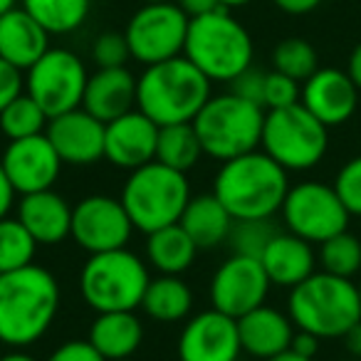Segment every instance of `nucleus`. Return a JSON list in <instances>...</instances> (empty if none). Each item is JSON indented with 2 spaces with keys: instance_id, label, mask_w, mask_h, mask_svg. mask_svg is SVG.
Instances as JSON below:
<instances>
[{
  "instance_id": "nucleus-30",
  "label": "nucleus",
  "mask_w": 361,
  "mask_h": 361,
  "mask_svg": "<svg viewBox=\"0 0 361 361\" xmlns=\"http://www.w3.org/2000/svg\"><path fill=\"white\" fill-rule=\"evenodd\" d=\"M203 156V146L191 124H171L159 129V144H156V161L169 169L186 173L198 164Z\"/></svg>"
},
{
  "instance_id": "nucleus-12",
  "label": "nucleus",
  "mask_w": 361,
  "mask_h": 361,
  "mask_svg": "<svg viewBox=\"0 0 361 361\" xmlns=\"http://www.w3.org/2000/svg\"><path fill=\"white\" fill-rule=\"evenodd\" d=\"M87 67L72 50L50 47L25 72V92L42 106L47 116L80 109L87 90Z\"/></svg>"
},
{
  "instance_id": "nucleus-31",
  "label": "nucleus",
  "mask_w": 361,
  "mask_h": 361,
  "mask_svg": "<svg viewBox=\"0 0 361 361\" xmlns=\"http://www.w3.org/2000/svg\"><path fill=\"white\" fill-rule=\"evenodd\" d=\"M47 124H50V116L42 111V106L27 92H23L18 99H13L0 111V131L11 141L45 134Z\"/></svg>"
},
{
  "instance_id": "nucleus-40",
  "label": "nucleus",
  "mask_w": 361,
  "mask_h": 361,
  "mask_svg": "<svg viewBox=\"0 0 361 361\" xmlns=\"http://www.w3.org/2000/svg\"><path fill=\"white\" fill-rule=\"evenodd\" d=\"M23 90H25L23 72L0 57V111L6 109L13 99H18L23 94Z\"/></svg>"
},
{
  "instance_id": "nucleus-25",
  "label": "nucleus",
  "mask_w": 361,
  "mask_h": 361,
  "mask_svg": "<svg viewBox=\"0 0 361 361\" xmlns=\"http://www.w3.org/2000/svg\"><path fill=\"white\" fill-rule=\"evenodd\" d=\"M87 341L106 361L131 359L144 341V326L134 312H102L92 322Z\"/></svg>"
},
{
  "instance_id": "nucleus-4",
  "label": "nucleus",
  "mask_w": 361,
  "mask_h": 361,
  "mask_svg": "<svg viewBox=\"0 0 361 361\" xmlns=\"http://www.w3.org/2000/svg\"><path fill=\"white\" fill-rule=\"evenodd\" d=\"M183 57L191 60L211 82L231 85L252 67L255 42L247 27L228 8H218L188 23Z\"/></svg>"
},
{
  "instance_id": "nucleus-35",
  "label": "nucleus",
  "mask_w": 361,
  "mask_h": 361,
  "mask_svg": "<svg viewBox=\"0 0 361 361\" xmlns=\"http://www.w3.org/2000/svg\"><path fill=\"white\" fill-rule=\"evenodd\" d=\"M277 228L270 221H235L233 231L228 235V245H231L233 255H245L257 257L260 260L265 247L277 235Z\"/></svg>"
},
{
  "instance_id": "nucleus-46",
  "label": "nucleus",
  "mask_w": 361,
  "mask_h": 361,
  "mask_svg": "<svg viewBox=\"0 0 361 361\" xmlns=\"http://www.w3.org/2000/svg\"><path fill=\"white\" fill-rule=\"evenodd\" d=\"M346 75L351 77V82L356 85V90L361 92V40L354 45L349 55V62H346Z\"/></svg>"
},
{
  "instance_id": "nucleus-28",
  "label": "nucleus",
  "mask_w": 361,
  "mask_h": 361,
  "mask_svg": "<svg viewBox=\"0 0 361 361\" xmlns=\"http://www.w3.org/2000/svg\"><path fill=\"white\" fill-rule=\"evenodd\" d=\"M141 310L161 324L186 319L193 310V292L180 275H159L149 282L141 300Z\"/></svg>"
},
{
  "instance_id": "nucleus-11",
  "label": "nucleus",
  "mask_w": 361,
  "mask_h": 361,
  "mask_svg": "<svg viewBox=\"0 0 361 361\" xmlns=\"http://www.w3.org/2000/svg\"><path fill=\"white\" fill-rule=\"evenodd\" d=\"M191 18L169 3H144L126 23L124 37L129 42L131 60L141 62L144 67L156 62L173 60L183 55Z\"/></svg>"
},
{
  "instance_id": "nucleus-52",
  "label": "nucleus",
  "mask_w": 361,
  "mask_h": 361,
  "mask_svg": "<svg viewBox=\"0 0 361 361\" xmlns=\"http://www.w3.org/2000/svg\"><path fill=\"white\" fill-rule=\"evenodd\" d=\"M141 3H169V0H141Z\"/></svg>"
},
{
  "instance_id": "nucleus-21",
  "label": "nucleus",
  "mask_w": 361,
  "mask_h": 361,
  "mask_svg": "<svg viewBox=\"0 0 361 361\" xmlns=\"http://www.w3.org/2000/svg\"><path fill=\"white\" fill-rule=\"evenodd\" d=\"M295 331L297 326L292 324L290 314L267 305H260L257 310L247 312L238 319L243 351L262 361L272 359L282 351H290Z\"/></svg>"
},
{
  "instance_id": "nucleus-18",
  "label": "nucleus",
  "mask_w": 361,
  "mask_h": 361,
  "mask_svg": "<svg viewBox=\"0 0 361 361\" xmlns=\"http://www.w3.org/2000/svg\"><path fill=\"white\" fill-rule=\"evenodd\" d=\"M359 94L356 85L346 70L336 67H319L307 82H302L300 104L310 111L312 116L322 121L326 129L341 126L354 116L359 106Z\"/></svg>"
},
{
  "instance_id": "nucleus-48",
  "label": "nucleus",
  "mask_w": 361,
  "mask_h": 361,
  "mask_svg": "<svg viewBox=\"0 0 361 361\" xmlns=\"http://www.w3.org/2000/svg\"><path fill=\"white\" fill-rule=\"evenodd\" d=\"M267 361H314V359H307V356H300V354H295V351H282V354L272 356V359H267Z\"/></svg>"
},
{
  "instance_id": "nucleus-36",
  "label": "nucleus",
  "mask_w": 361,
  "mask_h": 361,
  "mask_svg": "<svg viewBox=\"0 0 361 361\" xmlns=\"http://www.w3.org/2000/svg\"><path fill=\"white\" fill-rule=\"evenodd\" d=\"M334 191L349 216H361V154L349 159L334 176Z\"/></svg>"
},
{
  "instance_id": "nucleus-22",
  "label": "nucleus",
  "mask_w": 361,
  "mask_h": 361,
  "mask_svg": "<svg viewBox=\"0 0 361 361\" xmlns=\"http://www.w3.org/2000/svg\"><path fill=\"white\" fill-rule=\"evenodd\" d=\"M136 80L126 67H106L90 75L82 99V109L92 116L109 124L124 116L126 111L136 109Z\"/></svg>"
},
{
  "instance_id": "nucleus-8",
  "label": "nucleus",
  "mask_w": 361,
  "mask_h": 361,
  "mask_svg": "<svg viewBox=\"0 0 361 361\" xmlns=\"http://www.w3.org/2000/svg\"><path fill=\"white\" fill-rule=\"evenodd\" d=\"M262 124L265 109L233 92L211 97L193 119L203 154L216 161H231L255 151L262 139Z\"/></svg>"
},
{
  "instance_id": "nucleus-19",
  "label": "nucleus",
  "mask_w": 361,
  "mask_h": 361,
  "mask_svg": "<svg viewBox=\"0 0 361 361\" xmlns=\"http://www.w3.org/2000/svg\"><path fill=\"white\" fill-rule=\"evenodd\" d=\"M159 129L144 111L131 109L109 121L104 134V159L116 169L134 171L156 161Z\"/></svg>"
},
{
  "instance_id": "nucleus-47",
  "label": "nucleus",
  "mask_w": 361,
  "mask_h": 361,
  "mask_svg": "<svg viewBox=\"0 0 361 361\" xmlns=\"http://www.w3.org/2000/svg\"><path fill=\"white\" fill-rule=\"evenodd\" d=\"M341 339H344V346H346V351H349L351 359H361V322H356Z\"/></svg>"
},
{
  "instance_id": "nucleus-1",
  "label": "nucleus",
  "mask_w": 361,
  "mask_h": 361,
  "mask_svg": "<svg viewBox=\"0 0 361 361\" xmlns=\"http://www.w3.org/2000/svg\"><path fill=\"white\" fill-rule=\"evenodd\" d=\"M60 285L50 270L27 265L0 275V344L23 349L50 331L60 312Z\"/></svg>"
},
{
  "instance_id": "nucleus-44",
  "label": "nucleus",
  "mask_w": 361,
  "mask_h": 361,
  "mask_svg": "<svg viewBox=\"0 0 361 361\" xmlns=\"http://www.w3.org/2000/svg\"><path fill=\"white\" fill-rule=\"evenodd\" d=\"M16 196H18L16 188H13L6 169H3V164H0V221H3V218H8L13 203H16Z\"/></svg>"
},
{
  "instance_id": "nucleus-10",
  "label": "nucleus",
  "mask_w": 361,
  "mask_h": 361,
  "mask_svg": "<svg viewBox=\"0 0 361 361\" xmlns=\"http://www.w3.org/2000/svg\"><path fill=\"white\" fill-rule=\"evenodd\" d=\"M280 213L287 231L312 245H322L329 238L349 231L351 221L334 186L319 180H302L290 186Z\"/></svg>"
},
{
  "instance_id": "nucleus-2",
  "label": "nucleus",
  "mask_w": 361,
  "mask_h": 361,
  "mask_svg": "<svg viewBox=\"0 0 361 361\" xmlns=\"http://www.w3.org/2000/svg\"><path fill=\"white\" fill-rule=\"evenodd\" d=\"M287 191V171L257 149L223 161L213 178V193L235 221H270L282 211Z\"/></svg>"
},
{
  "instance_id": "nucleus-43",
  "label": "nucleus",
  "mask_w": 361,
  "mask_h": 361,
  "mask_svg": "<svg viewBox=\"0 0 361 361\" xmlns=\"http://www.w3.org/2000/svg\"><path fill=\"white\" fill-rule=\"evenodd\" d=\"M173 3L186 13L188 18H201V16H206V13H213V11H218V8H223L221 0H173Z\"/></svg>"
},
{
  "instance_id": "nucleus-14",
  "label": "nucleus",
  "mask_w": 361,
  "mask_h": 361,
  "mask_svg": "<svg viewBox=\"0 0 361 361\" xmlns=\"http://www.w3.org/2000/svg\"><path fill=\"white\" fill-rule=\"evenodd\" d=\"M270 285V277L257 257L231 255L211 277V305L213 310L240 319L265 305Z\"/></svg>"
},
{
  "instance_id": "nucleus-37",
  "label": "nucleus",
  "mask_w": 361,
  "mask_h": 361,
  "mask_svg": "<svg viewBox=\"0 0 361 361\" xmlns=\"http://www.w3.org/2000/svg\"><path fill=\"white\" fill-rule=\"evenodd\" d=\"M92 60L97 62V70L126 67V62L131 60V52L124 32H102L92 45Z\"/></svg>"
},
{
  "instance_id": "nucleus-9",
  "label": "nucleus",
  "mask_w": 361,
  "mask_h": 361,
  "mask_svg": "<svg viewBox=\"0 0 361 361\" xmlns=\"http://www.w3.org/2000/svg\"><path fill=\"white\" fill-rule=\"evenodd\" d=\"M260 146L287 173L310 171L326 156L329 129L302 104H292L265 111Z\"/></svg>"
},
{
  "instance_id": "nucleus-16",
  "label": "nucleus",
  "mask_w": 361,
  "mask_h": 361,
  "mask_svg": "<svg viewBox=\"0 0 361 361\" xmlns=\"http://www.w3.org/2000/svg\"><path fill=\"white\" fill-rule=\"evenodd\" d=\"M240 351L238 319L213 307L191 317L178 336L180 361H238Z\"/></svg>"
},
{
  "instance_id": "nucleus-3",
  "label": "nucleus",
  "mask_w": 361,
  "mask_h": 361,
  "mask_svg": "<svg viewBox=\"0 0 361 361\" xmlns=\"http://www.w3.org/2000/svg\"><path fill=\"white\" fill-rule=\"evenodd\" d=\"M213 82L186 57L149 65L136 80V109L156 126L191 124L203 109Z\"/></svg>"
},
{
  "instance_id": "nucleus-34",
  "label": "nucleus",
  "mask_w": 361,
  "mask_h": 361,
  "mask_svg": "<svg viewBox=\"0 0 361 361\" xmlns=\"http://www.w3.org/2000/svg\"><path fill=\"white\" fill-rule=\"evenodd\" d=\"M37 243L18 218L0 221V275L32 265Z\"/></svg>"
},
{
  "instance_id": "nucleus-23",
  "label": "nucleus",
  "mask_w": 361,
  "mask_h": 361,
  "mask_svg": "<svg viewBox=\"0 0 361 361\" xmlns=\"http://www.w3.org/2000/svg\"><path fill=\"white\" fill-rule=\"evenodd\" d=\"M50 50V32L20 6L0 16V57L27 72Z\"/></svg>"
},
{
  "instance_id": "nucleus-13",
  "label": "nucleus",
  "mask_w": 361,
  "mask_h": 361,
  "mask_svg": "<svg viewBox=\"0 0 361 361\" xmlns=\"http://www.w3.org/2000/svg\"><path fill=\"white\" fill-rule=\"evenodd\" d=\"M134 233L124 203L114 196L94 193L87 196L72 208V238L90 255L126 247Z\"/></svg>"
},
{
  "instance_id": "nucleus-29",
  "label": "nucleus",
  "mask_w": 361,
  "mask_h": 361,
  "mask_svg": "<svg viewBox=\"0 0 361 361\" xmlns=\"http://www.w3.org/2000/svg\"><path fill=\"white\" fill-rule=\"evenodd\" d=\"M20 8L50 35H70L90 18L92 0H20Z\"/></svg>"
},
{
  "instance_id": "nucleus-20",
  "label": "nucleus",
  "mask_w": 361,
  "mask_h": 361,
  "mask_svg": "<svg viewBox=\"0 0 361 361\" xmlns=\"http://www.w3.org/2000/svg\"><path fill=\"white\" fill-rule=\"evenodd\" d=\"M16 218L37 245H60L72 235V206L52 188L20 196Z\"/></svg>"
},
{
  "instance_id": "nucleus-24",
  "label": "nucleus",
  "mask_w": 361,
  "mask_h": 361,
  "mask_svg": "<svg viewBox=\"0 0 361 361\" xmlns=\"http://www.w3.org/2000/svg\"><path fill=\"white\" fill-rule=\"evenodd\" d=\"M267 277L277 287H297L317 272V252L312 243L297 238L295 233H277L260 257Z\"/></svg>"
},
{
  "instance_id": "nucleus-27",
  "label": "nucleus",
  "mask_w": 361,
  "mask_h": 361,
  "mask_svg": "<svg viewBox=\"0 0 361 361\" xmlns=\"http://www.w3.org/2000/svg\"><path fill=\"white\" fill-rule=\"evenodd\" d=\"M196 243L178 223L146 235V260L161 275H180L196 260Z\"/></svg>"
},
{
  "instance_id": "nucleus-6",
  "label": "nucleus",
  "mask_w": 361,
  "mask_h": 361,
  "mask_svg": "<svg viewBox=\"0 0 361 361\" xmlns=\"http://www.w3.org/2000/svg\"><path fill=\"white\" fill-rule=\"evenodd\" d=\"M119 201L124 203L136 231L149 235L180 221V213L191 201V183L186 173L151 161L131 171Z\"/></svg>"
},
{
  "instance_id": "nucleus-15",
  "label": "nucleus",
  "mask_w": 361,
  "mask_h": 361,
  "mask_svg": "<svg viewBox=\"0 0 361 361\" xmlns=\"http://www.w3.org/2000/svg\"><path fill=\"white\" fill-rule=\"evenodd\" d=\"M0 164L6 169L16 193H20V196L50 191L55 186V180L60 178L62 166H65L45 134L11 141L0 156Z\"/></svg>"
},
{
  "instance_id": "nucleus-42",
  "label": "nucleus",
  "mask_w": 361,
  "mask_h": 361,
  "mask_svg": "<svg viewBox=\"0 0 361 361\" xmlns=\"http://www.w3.org/2000/svg\"><path fill=\"white\" fill-rule=\"evenodd\" d=\"M319 336L310 334V331H302L297 329L295 336H292V344H290V351H295V354L300 356H307V359H314L317 351H319Z\"/></svg>"
},
{
  "instance_id": "nucleus-5",
  "label": "nucleus",
  "mask_w": 361,
  "mask_h": 361,
  "mask_svg": "<svg viewBox=\"0 0 361 361\" xmlns=\"http://www.w3.org/2000/svg\"><path fill=\"white\" fill-rule=\"evenodd\" d=\"M287 314L292 324L319 339H341L361 322L359 287L354 280L329 272H314L290 290Z\"/></svg>"
},
{
  "instance_id": "nucleus-51",
  "label": "nucleus",
  "mask_w": 361,
  "mask_h": 361,
  "mask_svg": "<svg viewBox=\"0 0 361 361\" xmlns=\"http://www.w3.org/2000/svg\"><path fill=\"white\" fill-rule=\"evenodd\" d=\"M20 6V0H0V16H6L8 11Z\"/></svg>"
},
{
  "instance_id": "nucleus-7",
  "label": "nucleus",
  "mask_w": 361,
  "mask_h": 361,
  "mask_svg": "<svg viewBox=\"0 0 361 361\" xmlns=\"http://www.w3.org/2000/svg\"><path fill=\"white\" fill-rule=\"evenodd\" d=\"M151 282L149 267L136 252L119 250L90 255L80 272L82 300L97 312H136Z\"/></svg>"
},
{
  "instance_id": "nucleus-53",
  "label": "nucleus",
  "mask_w": 361,
  "mask_h": 361,
  "mask_svg": "<svg viewBox=\"0 0 361 361\" xmlns=\"http://www.w3.org/2000/svg\"><path fill=\"white\" fill-rule=\"evenodd\" d=\"M341 361H361V359H351V356H349V359H341Z\"/></svg>"
},
{
  "instance_id": "nucleus-33",
  "label": "nucleus",
  "mask_w": 361,
  "mask_h": 361,
  "mask_svg": "<svg viewBox=\"0 0 361 361\" xmlns=\"http://www.w3.org/2000/svg\"><path fill=\"white\" fill-rule=\"evenodd\" d=\"M317 262L329 275L351 280L361 272V240L349 231L339 233V235L322 243L319 252H317Z\"/></svg>"
},
{
  "instance_id": "nucleus-49",
  "label": "nucleus",
  "mask_w": 361,
  "mask_h": 361,
  "mask_svg": "<svg viewBox=\"0 0 361 361\" xmlns=\"http://www.w3.org/2000/svg\"><path fill=\"white\" fill-rule=\"evenodd\" d=\"M0 361H37V359H32L30 354H25V351H11V354H6V356H0Z\"/></svg>"
},
{
  "instance_id": "nucleus-45",
  "label": "nucleus",
  "mask_w": 361,
  "mask_h": 361,
  "mask_svg": "<svg viewBox=\"0 0 361 361\" xmlns=\"http://www.w3.org/2000/svg\"><path fill=\"white\" fill-rule=\"evenodd\" d=\"M272 3L287 16H307V13L317 11L324 0H272Z\"/></svg>"
},
{
  "instance_id": "nucleus-50",
  "label": "nucleus",
  "mask_w": 361,
  "mask_h": 361,
  "mask_svg": "<svg viewBox=\"0 0 361 361\" xmlns=\"http://www.w3.org/2000/svg\"><path fill=\"white\" fill-rule=\"evenodd\" d=\"M247 3H252V0H221V6L228 8V11H235V8H243Z\"/></svg>"
},
{
  "instance_id": "nucleus-41",
  "label": "nucleus",
  "mask_w": 361,
  "mask_h": 361,
  "mask_svg": "<svg viewBox=\"0 0 361 361\" xmlns=\"http://www.w3.org/2000/svg\"><path fill=\"white\" fill-rule=\"evenodd\" d=\"M45 361H106L87 339H72L60 344Z\"/></svg>"
},
{
  "instance_id": "nucleus-17",
  "label": "nucleus",
  "mask_w": 361,
  "mask_h": 361,
  "mask_svg": "<svg viewBox=\"0 0 361 361\" xmlns=\"http://www.w3.org/2000/svg\"><path fill=\"white\" fill-rule=\"evenodd\" d=\"M104 121L92 116L82 106L52 116L45 129V136L67 166H92L104 159Z\"/></svg>"
},
{
  "instance_id": "nucleus-26",
  "label": "nucleus",
  "mask_w": 361,
  "mask_h": 361,
  "mask_svg": "<svg viewBox=\"0 0 361 361\" xmlns=\"http://www.w3.org/2000/svg\"><path fill=\"white\" fill-rule=\"evenodd\" d=\"M233 223H235V218L218 201L216 193H201V196H191L188 206L180 213L178 226L191 235L198 250L201 247L208 250V247H218L228 243Z\"/></svg>"
},
{
  "instance_id": "nucleus-32",
  "label": "nucleus",
  "mask_w": 361,
  "mask_h": 361,
  "mask_svg": "<svg viewBox=\"0 0 361 361\" xmlns=\"http://www.w3.org/2000/svg\"><path fill=\"white\" fill-rule=\"evenodd\" d=\"M272 67L295 82H307L319 70V55L305 37H285L272 50Z\"/></svg>"
},
{
  "instance_id": "nucleus-39",
  "label": "nucleus",
  "mask_w": 361,
  "mask_h": 361,
  "mask_svg": "<svg viewBox=\"0 0 361 361\" xmlns=\"http://www.w3.org/2000/svg\"><path fill=\"white\" fill-rule=\"evenodd\" d=\"M265 77H267V72H260V70H255V67H250V70H245L243 75H238L235 80L231 82V92L240 97V99L252 102V104L265 109Z\"/></svg>"
},
{
  "instance_id": "nucleus-54",
  "label": "nucleus",
  "mask_w": 361,
  "mask_h": 361,
  "mask_svg": "<svg viewBox=\"0 0 361 361\" xmlns=\"http://www.w3.org/2000/svg\"><path fill=\"white\" fill-rule=\"evenodd\" d=\"M356 287H359V300H361V282H359V285H356Z\"/></svg>"
},
{
  "instance_id": "nucleus-55",
  "label": "nucleus",
  "mask_w": 361,
  "mask_h": 361,
  "mask_svg": "<svg viewBox=\"0 0 361 361\" xmlns=\"http://www.w3.org/2000/svg\"><path fill=\"white\" fill-rule=\"evenodd\" d=\"M119 361H136V359H119Z\"/></svg>"
},
{
  "instance_id": "nucleus-38",
  "label": "nucleus",
  "mask_w": 361,
  "mask_h": 361,
  "mask_svg": "<svg viewBox=\"0 0 361 361\" xmlns=\"http://www.w3.org/2000/svg\"><path fill=\"white\" fill-rule=\"evenodd\" d=\"M302 87L292 77L282 75V72H267L265 77V111L272 109H285V106L300 104Z\"/></svg>"
}]
</instances>
